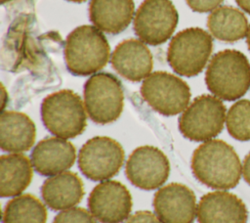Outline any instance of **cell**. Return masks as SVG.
Wrapping results in <instances>:
<instances>
[{"label": "cell", "mask_w": 250, "mask_h": 223, "mask_svg": "<svg viewBox=\"0 0 250 223\" xmlns=\"http://www.w3.org/2000/svg\"><path fill=\"white\" fill-rule=\"evenodd\" d=\"M190 165L194 177L212 189H232L242 174V165L234 149L218 139L199 145L192 154Z\"/></svg>", "instance_id": "6da1fadb"}, {"label": "cell", "mask_w": 250, "mask_h": 223, "mask_svg": "<svg viewBox=\"0 0 250 223\" xmlns=\"http://www.w3.org/2000/svg\"><path fill=\"white\" fill-rule=\"evenodd\" d=\"M205 83L217 98L235 101L250 87V63L240 51L226 49L216 53L206 69Z\"/></svg>", "instance_id": "7a4b0ae2"}, {"label": "cell", "mask_w": 250, "mask_h": 223, "mask_svg": "<svg viewBox=\"0 0 250 223\" xmlns=\"http://www.w3.org/2000/svg\"><path fill=\"white\" fill-rule=\"evenodd\" d=\"M110 54L108 42L94 25H80L66 37L64 60L67 69L74 75H90L102 69Z\"/></svg>", "instance_id": "3957f363"}, {"label": "cell", "mask_w": 250, "mask_h": 223, "mask_svg": "<svg viewBox=\"0 0 250 223\" xmlns=\"http://www.w3.org/2000/svg\"><path fill=\"white\" fill-rule=\"evenodd\" d=\"M41 117L44 126L62 139L80 135L87 125L85 106L81 98L68 89L52 93L43 100Z\"/></svg>", "instance_id": "277c9868"}, {"label": "cell", "mask_w": 250, "mask_h": 223, "mask_svg": "<svg viewBox=\"0 0 250 223\" xmlns=\"http://www.w3.org/2000/svg\"><path fill=\"white\" fill-rule=\"evenodd\" d=\"M212 50L211 35L202 28L189 27L172 38L167 51V61L176 73L191 77L203 70Z\"/></svg>", "instance_id": "5b68a950"}, {"label": "cell", "mask_w": 250, "mask_h": 223, "mask_svg": "<svg viewBox=\"0 0 250 223\" xmlns=\"http://www.w3.org/2000/svg\"><path fill=\"white\" fill-rule=\"evenodd\" d=\"M226 116V107L221 99L207 94L200 95L180 116L179 130L190 141L206 142L221 133Z\"/></svg>", "instance_id": "8992f818"}, {"label": "cell", "mask_w": 250, "mask_h": 223, "mask_svg": "<svg viewBox=\"0 0 250 223\" xmlns=\"http://www.w3.org/2000/svg\"><path fill=\"white\" fill-rule=\"evenodd\" d=\"M124 105L122 85L111 73L93 74L84 85V106L90 118L99 124L115 121Z\"/></svg>", "instance_id": "52a82bcc"}, {"label": "cell", "mask_w": 250, "mask_h": 223, "mask_svg": "<svg viewBox=\"0 0 250 223\" xmlns=\"http://www.w3.org/2000/svg\"><path fill=\"white\" fill-rule=\"evenodd\" d=\"M141 95L154 111L171 116L188 107L190 89L182 78L166 71H155L145 78Z\"/></svg>", "instance_id": "ba28073f"}, {"label": "cell", "mask_w": 250, "mask_h": 223, "mask_svg": "<svg viewBox=\"0 0 250 223\" xmlns=\"http://www.w3.org/2000/svg\"><path fill=\"white\" fill-rule=\"evenodd\" d=\"M124 150L114 139L96 136L89 139L78 154V166L90 180L104 181L113 177L122 167Z\"/></svg>", "instance_id": "9c48e42d"}, {"label": "cell", "mask_w": 250, "mask_h": 223, "mask_svg": "<svg viewBox=\"0 0 250 223\" xmlns=\"http://www.w3.org/2000/svg\"><path fill=\"white\" fill-rule=\"evenodd\" d=\"M179 20L170 0H145L135 15L134 30L148 45H160L173 34Z\"/></svg>", "instance_id": "30bf717a"}, {"label": "cell", "mask_w": 250, "mask_h": 223, "mask_svg": "<svg viewBox=\"0 0 250 223\" xmlns=\"http://www.w3.org/2000/svg\"><path fill=\"white\" fill-rule=\"evenodd\" d=\"M125 172L128 180L142 190H155L168 179L170 163L165 154L153 146H142L129 156Z\"/></svg>", "instance_id": "8fae6325"}, {"label": "cell", "mask_w": 250, "mask_h": 223, "mask_svg": "<svg viewBox=\"0 0 250 223\" xmlns=\"http://www.w3.org/2000/svg\"><path fill=\"white\" fill-rule=\"evenodd\" d=\"M132 205L127 187L114 180L101 182L88 198L89 210L101 223H122L129 217Z\"/></svg>", "instance_id": "7c38bea8"}, {"label": "cell", "mask_w": 250, "mask_h": 223, "mask_svg": "<svg viewBox=\"0 0 250 223\" xmlns=\"http://www.w3.org/2000/svg\"><path fill=\"white\" fill-rule=\"evenodd\" d=\"M153 207L164 223H192L197 213L194 193L180 183L160 188L154 195Z\"/></svg>", "instance_id": "4fadbf2b"}, {"label": "cell", "mask_w": 250, "mask_h": 223, "mask_svg": "<svg viewBox=\"0 0 250 223\" xmlns=\"http://www.w3.org/2000/svg\"><path fill=\"white\" fill-rule=\"evenodd\" d=\"M198 223H247L245 203L236 195L225 191L205 194L197 205Z\"/></svg>", "instance_id": "5bb4252c"}, {"label": "cell", "mask_w": 250, "mask_h": 223, "mask_svg": "<svg viewBox=\"0 0 250 223\" xmlns=\"http://www.w3.org/2000/svg\"><path fill=\"white\" fill-rule=\"evenodd\" d=\"M76 158L75 147L62 138L41 140L31 153L33 168L41 175L54 176L70 168Z\"/></svg>", "instance_id": "9a60e30c"}, {"label": "cell", "mask_w": 250, "mask_h": 223, "mask_svg": "<svg viewBox=\"0 0 250 223\" xmlns=\"http://www.w3.org/2000/svg\"><path fill=\"white\" fill-rule=\"evenodd\" d=\"M113 68L130 81L146 78L152 69V55L142 40L127 39L120 42L111 55Z\"/></svg>", "instance_id": "2e32d148"}, {"label": "cell", "mask_w": 250, "mask_h": 223, "mask_svg": "<svg viewBox=\"0 0 250 223\" xmlns=\"http://www.w3.org/2000/svg\"><path fill=\"white\" fill-rule=\"evenodd\" d=\"M36 128L32 119L23 112L6 111L0 116V146L9 153L28 151L35 142Z\"/></svg>", "instance_id": "e0dca14e"}, {"label": "cell", "mask_w": 250, "mask_h": 223, "mask_svg": "<svg viewBox=\"0 0 250 223\" xmlns=\"http://www.w3.org/2000/svg\"><path fill=\"white\" fill-rule=\"evenodd\" d=\"M41 195L50 208L64 210L81 201L84 196L83 182L76 173L64 171L45 180Z\"/></svg>", "instance_id": "ac0fdd59"}, {"label": "cell", "mask_w": 250, "mask_h": 223, "mask_svg": "<svg viewBox=\"0 0 250 223\" xmlns=\"http://www.w3.org/2000/svg\"><path fill=\"white\" fill-rule=\"evenodd\" d=\"M134 11L133 0H92L89 6L91 22L109 34H117L127 28Z\"/></svg>", "instance_id": "d6986e66"}, {"label": "cell", "mask_w": 250, "mask_h": 223, "mask_svg": "<svg viewBox=\"0 0 250 223\" xmlns=\"http://www.w3.org/2000/svg\"><path fill=\"white\" fill-rule=\"evenodd\" d=\"M32 163L24 155L14 153L0 157V195L2 198L21 195L32 180Z\"/></svg>", "instance_id": "ffe728a7"}, {"label": "cell", "mask_w": 250, "mask_h": 223, "mask_svg": "<svg viewBox=\"0 0 250 223\" xmlns=\"http://www.w3.org/2000/svg\"><path fill=\"white\" fill-rule=\"evenodd\" d=\"M207 26L216 39L225 42L244 38L249 27L245 15L232 6H221L212 11L207 19Z\"/></svg>", "instance_id": "44dd1931"}, {"label": "cell", "mask_w": 250, "mask_h": 223, "mask_svg": "<svg viewBox=\"0 0 250 223\" xmlns=\"http://www.w3.org/2000/svg\"><path fill=\"white\" fill-rule=\"evenodd\" d=\"M47 210L33 195H19L10 200L3 210V223H46Z\"/></svg>", "instance_id": "7402d4cb"}, {"label": "cell", "mask_w": 250, "mask_h": 223, "mask_svg": "<svg viewBox=\"0 0 250 223\" xmlns=\"http://www.w3.org/2000/svg\"><path fill=\"white\" fill-rule=\"evenodd\" d=\"M229 135L238 141L250 140V100H239L229 110L226 116Z\"/></svg>", "instance_id": "603a6c76"}, {"label": "cell", "mask_w": 250, "mask_h": 223, "mask_svg": "<svg viewBox=\"0 0 250 223\" xmlns=\"http://www.w3.org/2000/svg\"><path fill=\"white\" fill-rule=\"evenodd\" d=\"M53 223H96V220L85 208L70 207L58 213Z\"/></svg>", "instance_id": "cb8c5ba5"}, {"label": "cell", "mask_w": 250, "mask_h": 223, "mask_svg": "<svg viewBox=\"0 0 250 223\" xmlns=\"http://www.w3.org/2000/svg\"><path fill=\"white\" fill-rule=\"evenodd\" d=\"M188 7L198 13H207L214 11L224 0H186Z\"/></svg>", "instance_id": "d4e9b609"}, {"label": "cell", "mask_w": 250, "mask_h": 223, "mask_svg": "<svg viewBox=\"0 0 250 223\" xmlns=\"http://www.w3.org/2000/svg\"><path fill=\"white\" fill-rule=\"evenodd\" d=\"M126 223H164V222L152 212L147 210H141L131 215Z\"/></svg>", "instance_id": "484cf974"}, {"label": "cell", "mask_w": 250, "mask_h": 223, "mask_svg": "<svg viewBox=\"0 0 250 223\" xmlns=\"http://www.w3.org/2000/svg\"><path fill=\"white\" fill-rule=\"evenodd\" d=\"M242 175L247 184L250 185V152L247 154L242 164Z\"/></svg>", "instance_id": "4316f807"}, {"label": "cell", "mask_w": 250, "mask_h": 223, "mask_svg": "<svg viewBox=\"0 0 250 223\" xmlns=\"http://www.w3.org/2000/svg\"><path fill=\"white\" fill-rule=\"evenodd\" d=\"M236 4L246 13L250 14V0H235Z\"/></svg>", "instance_id": "83f0119b"}, {"label": "cell", "mask_w": 250, "mask_h": 223, "mask_svg": "<svg viewBox=\"0 0 250 223\" xmlns=\"http://www.w3.org/2000/svg\"><path fill=\"white\" fill-rule=\"evenodd\" d=\"M1 98H2V110H4L6 103L8 101V94L6 93V90L4 88V86L2 85V93H1Z\"/></svg>", "instance_id": "f1b7e54d"}, {"label": "cell", "mask_w": 250, "mask_h": 223, "mask_svg": "<svg viewBox=\"0 0 250 223\" xmlns=\"http://www.w3.org/2000/svg\"><path fill=\"white\" fill-rule=\"evenodd\" d=\"M246 42H247V46H248V49L250 51V25L248 27V31H247V35H246Z\"/></svg>", "instance_id": "f546056e"}, {"label": "cell", "mask_w": 250, "mask_h": 223, "mask_svg": "<svg viewBox=\"0 0 250 223\" xmlns=\"http://www.w3.org/2000/svg\"><path fill=\"white\" fill-rule=\"evenodd\" d=\"M67 1L75 2V3H82V2H85V1H87V0H67Z\"/></svg>", "instance_id": "4dcf8cb0"}]
</instances>
